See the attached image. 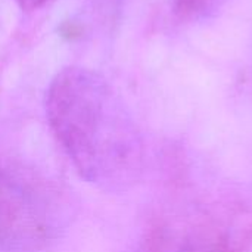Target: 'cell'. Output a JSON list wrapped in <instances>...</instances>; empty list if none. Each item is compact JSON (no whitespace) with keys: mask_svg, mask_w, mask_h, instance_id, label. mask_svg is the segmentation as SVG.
Masks as SVG:
<instances>
[{"mask_svg":"<svg viewBox=\"0 0 252 252\" xmlns=\"http://www.w3.org/2000/svg\"><path fill=\"white\" fill-rule=\"evenodd\" d=\"M49 126L86 183L115 189L131 164L133 146L100 75L81 66L62 69L46 94Z\"/></svg>","mask_w":252,"mask_h":252,"instance_id":"1","label":"cell"},{"mask_svg":"<svg viewBox=\"0 0 252 252\" xmlns=\"http://www.w3.org/2000/svg\"><path fill=\"white\" fill-rule=\"evenodd\" d=\"M65 219L52 186L22 170L0 168V251L43 250L59 238Z\"/></svg>","mask_w":252,"mask_h":252,"instance_id":"2","label":"cell"},{"mask_svg":"<svg viewBox=\"0 0 252 252\" xmlns=\"http://www.w3.org/2000/svg\"><path fill=\"white\" fill-rule=\"evenodd\" d=\"M214 3L216 0H176V7L180 13L193 16L204 13Z\"/></svg>","mask_w":252,"mask_h":252,"instance_id":"3","label":"cell"},{"mask_svg":"<svg viewBox=\"0 0 252 252\" xmlns=\"http://www.w3.org/2000/svg\"><path fill=\"white\" fill-rule=\"evenodd\" d=\"M19 3V6L22 9H27V10H32V9H37L40 7L46 0H16Z\"/></svg>","mask_w":252,"mask_h":252,"instance_id":"4","label":"cell"}]
</instances>
